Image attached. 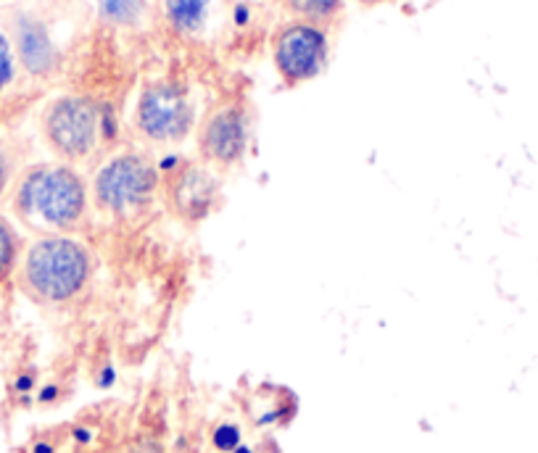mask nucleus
<instances>
[{
	"label": "nucleus",
	"mask_w": 538,
	"mask_h": 453,
	"mask_svg": "<svg viewBox=\"0 0 538 453\" xmlns=\"http://www.w3.org/2000/svg\"><path fill=\"white\" fill-rule=\"evenodd\" d=\"M14 209L32 227L77 230L88 216V187L72 166H35L16 187Z\"/></svg>",
	"instance_id": "f257e3e1"
},
{
	"label": "nucleus",
	"mask_w": 538,
	"mask_h": 453,
	"mask_svg": "<svg viewBox=\"0 0 538 453\" xmlns=\"http://www.w3.org/2000/svg\"><path fill=\"white\" fill-rule=\"evenodd\" d=\"M93 274V259L82 243L45 235L30 245L22 261V288L40 303H66L80 295Z\"/></svg>",
	"instance_id": "f03ea898"
},
{
	"label": "nucleus",
	"mask_w": 538,
	"mask_h": 453,
	"mask_svg": "<svg viewBox=\"0 0 538 453\" xmlns=\"http://www.w3.org/2000/svg\"><path fill=\"white\" fill-rule=\"evenodd\" d=\"M159 190V169L140 153H122L95 174L93 195L103 211L127 216L153 201Z\"/></svg>",
	"instance_id": "7ed1b4c3"
},
{
	"label": "nucleus",
	"mask_w": 538,
	"mask_h": 453,
	"mask_svg": "<svg viewBox=\"0 0 538 453\" xmlns=\"http://www.w3.org/2000/svg\"><path fill=\"white\" fill-rule=\"evenodd\" d=\"M43 132L61 159H88L101 137V106L80 95L59 98L45 108Z\"/></svg>",
	"instance_id": "20e7f679"
},
{
	"label": "nucleus",
	"mask_w": 538,
	"mask_h": 453,
	"mask_svg": "<svg viewBox=\"0 0 538 453\" xmlns=\"http://www.w3.org/2000/svg\"><path fill=\"white\" fill-rule=\"evenodd\" d=\"M138 127L148 140L177 143L193 127V106L188 93L175 82H156L140 93Z\"/></svg>",
	"instance_id": "39448f33"
},
{
	"label": "nucleus",
	"mask_w": 538,
	"mask_h": 453,
	"mask_svg": "<svg viewBox=\"0 0 538 453\" xmlns=\"http://www.w3.org/2000/svg\"><path fill=\"white\" fill-rule=\"evenodd\" d=\"M328 61V37L314 22L285 24L275 40V66L288 85L314 80Z\"/></svg>",
	"instance_id": "423d86ee"
},
{
	"label": "nucleus",
	"mask_w": 538,
	"mask_h": 453,
	"mask_svg": "<svg viewBox=\"0 0 538 453\" xmlns=\"http://www.w3.org/2000/svg\"><path fill=\"white\" fill-rule=\"evenodd\" d=\"M201 153L214 164L230 166L240 161L248 145V122L240 108H222L201 130Z\"/></svg>",
	"instance_id": "0eeeda50"
},
{
	"label": "nucleus",
	"mask_w": 538,
	"mask_h": 453,
	"mask_svg": "<svg viewBox=\"0 0 538 453\" xmlns=\"http://www.w3.org/2000/svg\"><path fill=\"white\" fill-rule=\"evenodd\" d=\"M16 53L32 77H45L59 61V51L51 40V32L40 19L22 14L16 19Z\"/></svg>",
	"instance_id": "6e6552de"
},
{
	"label": "nucleus",
	"mask_w": 538,
	"mask_h": 453,
	"mask_svg": "<svg viewBox=\"0 0 538 453\" xmlns=\"http://www.w3.org/2000/svg\"><path fill=\"white\" fill-rule=\"evenodd\" d=\"M169 174H172L169 190H172L175 209L180 211L182 216L201 219V216L211 209V203H214L217 182L211 180L206 172H201V169H193V166L185 164H180Z\"/></svg>",
	"instance_id": "1a4fd4ad"
},
{
	"label": "nucleus",
	"mask_w": 538,
	"mask_h": 453,
	"mask_svg": "<svg viewBox=\"0 0 538 453\" xmlns=\"http://www.w3.org/2000/svg\"><path fill=\"white\" fill-rule=\"evenodd\" d=\"M209 0H167V19L180 35H193L204 27Z\"/></svg>",
	"instance_id": "9d476101"
},
{
	"label": "nucleus",
	"mask_w": 538,
	"mask_h": 453,
	"mask_svg": "<svg viewBox=\"0 0 538 453\" xmlns=\"http://www.w3.org/2000/svg\"><path fill=\"white\" fill-rule=\"evenodd\" d=\"M19 253H22V240L6 216H0V282H6L14 274Z\"/></svg>",
	"instance_id": "9b49d317"
},
{
	"label": "nucleus",
	"mask_w": 538,
	"mask_h": 453,
	"mask_svg": "<svg viewBox=\"0 0 538 453\" xmlns=\"http://www.w3.org/2000/svg\"><path fill=\"white\" fill-rule=\"evenodd\" d=\"M146 11V0H98V14L111 24L130 27Z\"/></svg>",
	"instance_id": "f8f14e48"
},
{
	"label": "nucleus",
	"mask_w": 538,
	"mask_h": 453,
	"mask_svg": "<svg viewBox=\"0 0 538 453\" xmlns=\"http://www.w3.org/2000/svg\"><path fill=\"white\" fill-rule=\"evenodd\" d=\"M291 11L309 19V22H322L341 11L343 0H285Z\"/></svg>",
	"instance_id": "ddd939ff"
},
{
	"label": "nucleus",
	"mask_w": 538,
	"mask_h": 453,
	"mask_svg": "<svg viewBox=\"0 0 538 453\" xmlns=\"http://www.w3.org/2000/svg\"><path fill=\"white\" fill-rule=\"evenodd\" d=\"M211 443H214V448L222 453H233L235 448L243 443V432H240L238 425H219L217 430H214V435H211Z\"/></svg>",
	"instance_id": "4468645a"
},
{
	"label": "nucleus",
	"mask_w": 538,
	"mask_h": 453,
	"mask_svg": "<svg viewBox=\"0 0 538 453\" xmlns=\"http://www.w3.org/2000/svg\"><path fill=\"white\" fill-rule=\"evenodd\" d=\"M16 74V61H14V48L3 32H0V93L14 82Z\"/></svg>",
	"instance_id": "2eb2a0df"
},
{
	"label": "nucleus",
	"mask_w": 538,
	"mask_h": 453,
	"mask_svg": "<svg viewBox=\"0 0 538 453\" xmlns=\"http://www.w3.org/2000/svg\"><path fill=\"white\" fill-rule=\"evenodd\" d=\"M32 388H35V374L27 372V374H19V377H16V382H14L16 393H22V396H27V393H30Z\"/></svg>",
	"instance_id": "dca6fc26"
},
{
	"label": "nucleus",
	"mask_w": 538,
	"mask_h": 453,
	"mask_svg": "<svg viewBox=\"0 0 538 453\" xmlns=\"http://www.w3.org/2000/svg\"><path fill=\"white\" fill-rule=\"evenodd\" d=\"M8 177H11V161H8L6 151L0 148V195L8 187Z\"/></svg>",
	"instance_id": "f3484780"
},
{
	"label": "nucleus",
	"mask_w": 538,
	"mask_h": 453,
	"mask_svg": "<svg viewBox=\"0 0 538 453\" xmlns=\"http://www.w3.org/2000/svg\"><path fill=\"white\" fill-rule=\"evenodd\" d=\"M59 398V385H45L40 393H37V401L40 403H53Z\"/></svg>",
	"instance_id": "a211bd4d"
},
{
	"label": "nucleus",
	"mask_w": 538,
	"mask_h": 453,
	"mask_svg": "<svg viewBox=\"0 0 538 453\" xmlns=\"http://www.w3.org/2000/svg\"><path fill=\"white\" fill-rule=\"evenodd\" d=\"M114 380H117V372H114L111 367H106L101 372V377H98V385H101V388H111V385H114Z\"/></svg>",
	"instance_id": "6ab92c4d"
},
{
	"label": "nucleus",
	"mask_w": 538,
	"mask_h": 453,
	"mask_svg": "<svg viewBox=\"0 0 538 453\" xmlns=\"http://www.w3.org/2000/svg\"><path fill=\"white\" fill-rule=\"evenodd\" d=\"M74 440H77V443H82V446H85V443H90V430L88 427H74Z\"/></svg>",
	"instance_id": "aec40b11"
},
{
	"label": "nucleus",
	"mask_w": 538,
	"mask_h": 453,
	"mask_svg": "<svg viewBox=\"0 0 538 453\" xmlns=\"http://www.w3.org/2000/svg\"><path fill=\"white\" fill-rule=\"evenodd\" d=\"M32 453H56V448L48 440H37L35 446H32Z\"/></svg>",
	"instance_id": "412c9836"
},
{
	"label": "nucleus",
	"mask_w": 538,
	"mask_h": 453,
	"mask_svg": "<svg viewBox=\"0 0 538 453\" xmlns=\"http://www.w3.org/2000/svg\"><path fill=\"white\" fill-rule=\"evenodd\" d=\"M233 453H254V448H248V446H243V443H240V446L235 448Z\"/></svg>",
	"instance_id": "4be33fe9"
},
{
	"label": "nucleus",
	"mask_w": 538,
	"mask_h": 453,
	"mask_svg": "<svg viewBox=\"0 0 538 453\" xmlns=\"http://www.w3.org/2000/svg\"><path fill=\"white\" fill-rule=\"evenodd\" d=\"M362 3H383V0H362Z\"/></svg>",
	"instance_id": "5701e85b"
}]
</instances>
